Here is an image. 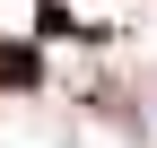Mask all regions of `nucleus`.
I'll return each instance as SVG.
<instances>
[{
	"label": "nucleus",
	"instance_id": "f257e3e1",
	"mask_svg": "<svg viewBox=\"0 0 157 148\" xmlns=\"http://www.w3.org/2000/svg\"><path fill=\"white\" fill-rule=\"evenodd\" d=\"M44 79V52L35 44H0V87H35Z\"/></svg>",
	"mask_w": 157,
	"mask_h": 148
}]
</instances>
